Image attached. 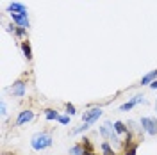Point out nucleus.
I'll return each instance as SVG.
<instances>
[{"mask_svg": "<svg viewBox=\"0 0 157 155\" xmlns=\"http://www.w3.org/2000/svg\"><path fill=\"white\" fill-rule=\"evenodd\" d=\"M30 146L34 152H43L52 146V134L50 132H36L30 137Z\"/></svg>", "mask_w": 157, "mask_h": 155, "instance_id": "1", "label": "nucleus"}, {"mask_svg": "<svg viewBox=\"0 0 157 155\" xmlns=\"http://www.w3.org/2000/svg\"><path fill=\"white\" fill-rule=\"evenodd\" d=\"M139 127H141V130L145 134H148V136H157V119L155 118L143 116L139 119Z\"/></svg>", "mask_w": 157, "mask_h": 155, "instance_id": "2", "label": "nucleus"}, {"mask_svg": "<svg viewBox=\"0 0 157 155\" xmlns=\"http://www.w3.org/2000/svg\"><path fill=\"white\" fill-rule=\"evenodd\" d=\"M104 114L102 107H89L88 111H84L82 114V123H88V125H93L95 121H98V118Z\"/></svg>", "mask_w": 157, "mask_h": 155, "instance_id": "3", "label": "nucleus"}, {"mask_svg": "<svg viewBox=\"0 0 157 155\" xmlns=\"http://www.w3.org/2000/svg\"><path fill=\"white\" fill-rule=\"evenodd\" d=\"M7 91H9L13 96L23 98V96H25V91H27V82H25L23 78H18V80H14V82H13V86L7 87Z\"/></svg>", "mask_w": 157, "mask_h": 155, "instance_id": "4", "label": "nucleus"}, {"mask_svg": "<svg viewBox=\"0 0 157 155\" xmlns=\"http://www.w3.org/2000/svg\"><path fill=\"white\" fill-rule=\"evenodd\" d=\"M9 16L13 18V21L18 25V27H23V29H29L30 27V21L27 18V13H9Z\"/></svg>", "mask_w": 157, "mask_h": 155, "instance_id": "5", "label": "nucleus"}, {"mask_svg": "<svg viewBox=\"0 0 157 155\" xmlns=\"http://www.w3.org/2000/svg\"><path fill=\"white\" fill-rule=\"evenodd\" d=\"M32 119H34V112L30 109H23L18 114V118H16V125L21 127V125H25V123H29V121H32Z\"/></svg>", "mask_w": 157, "mask_h": 155, "instance_id": "6", "label": "nucleus"}, {"mask_svg": "<svg viewBox=\"0 0 157 155\" xmlns=\"http://www.w3.org/2000/svg\"><path fill=\"white\" fill-rule=\"evenodd\" d=\"M98 132H100V136L104 137V141H109V136L113 132V123L111 121H104V125L98 128Z\"/></svg>", "mask_w": 157, "mask_h": 155, "instance_id": "7", "label": "nucleus"}, {"mask_svg": "<svg viewBox=\"0 0 157 155\" xmlns=\"http://www.w3.org/2000/svg\"><path fill=\"white\" fill-rule=\"evenodd\" d=\"M154 80H157V70H152V71H148L147 75H143L141 77V86H150Z\"/></svg>", "mask_w": 157, "mask_h": 155, "instance_id": "8", "label": "nucleus"}, {"mask_svg": "<svg viewBox=\"0 0 157 155\" xmlns=\"http://www.w3.org/2000/svg\"><path fill=\"white\" fill-rule=\"evenodd\" d=\"M7 13H27V7L23 6V4H20V2H11L9 6H7Z\"/></svg>", "mask_w": 157, "mask_h": 155, "instance_id": "9", "label": "nucleus"}, {"mask_svg": "<svg viewBox=\"0 0 157 155\" xmlns=\"http://www.w3.org/2000/svg\"><path fill=\"white\" fill-rule=\"evenodd\" d=\"M86 153H88V152H86V148L82 146V143H75L68 152V155H86Z\"/></svg>", "mask_w": 157, "mask_h": 155, "instance_id": "10", "label": "nucleus"}, {"mask_svg": "<svg viewBox=\"0 0 157 155\" xmlns=\"http://www.w3.org/2000/svg\"><path fill=\"white\" fill-rule=\"evenodd\" d=\"M20 48L23 52V55L27 61H32V48H30V43L29 41H21V45H20Z\"/></svg>", "mask_w": 157, "mask_h": 155, "instance_id": "11", "label": "nucleus"}, {"mask_svg": "<svg viewBox=\"0 0 157 155\" xmlns=\"http://www.w3.org/2000/svg\"><path fill=\"white\" fill-rule=\"evenodd\" d=\"M100 150H102V155H116V152L113 150V146H111V143H109V141H102Z\"/></svg>", "mask_w": 157, "mask_h": 155, "instance_id": "12", "label": "nucleus"}, {"mask_svg": "<svg viewBox=\"0 0 157 155\" xmlns=\"http://www.w3.org/2000/svg\"><path fill=\"white\" fill-rule=\"evenodd\" d=\"M113 127H114V130H116L118 134H128V130H130V128H128L123 121H120V119H118V121H114V123H113Z\"/></svg>", "mask_w": 157, "mask_h": 155, "instance_id": "13", "label": "nucleus"}, {"mask_svg": "<svg viewBox=\"0 0 157 155\" xmlns=\"http://www.w3.org/2000/svg\"><path fill=\"white\" fill-rule=\"evenodd\" d=\"M59 116H61V114H59L56 109H47V111H45V118H47V121H57Z\"/></svg>", "mask_w": 157, "mask_h": 155, "instance_id": "14", "label": "nucleus"}, {"mask_svg": "<svg viewBox=\"0 0 157 155\" xmlns=\"http://www.w3.org/2000/svg\"><path fill=\"white\" fill-rule=\"evenodd\" d=\"M89 128H91V125H88V123H82L80 127H77V128H73V130H71V136H78V134H84V132H88Z\"/></svg>", "mask_w": 157, "mask_h": 155, "instance_id": "15", "label": "nucleus"}, {"mask_svg": "<svg viewBox=\"0 0 157 155\" xmlns=\"http://www.w3.org/2000/svg\"><path fill=\"white\" fill-rule=\"evenodd\" d=\"M137 146H139V143H132L130 146H127V148H123V152H125V155H136V153H137Z\"/></svg>", "mask_w": 157, "mask_h": 155, "instance_id": "16", "label": "nucleus"}, {"mask_svg": "<svg viewBox=\"0 0 157 155\" xmlns=\"http://www.w3.org/2000/svg\"><path fill=\"white\" fill-rule=\"evenodd\" d=\"M134 107H136V104H134L132 100H128V102H125V104H121V105H120V111H123V112H125V111H130V109H134Z\"/></svg>", "mask_w": 157, "mask_h": 155, "instance_id": "17", "label": "nucleus"}, {"mask_svg": "<svg viewBox=\"0 0 157 155\" xmlns=\"http://www.w3.org/2000/svg\"><path fill=\"white\" fill-rule=\"evenodd\" d=\"M64 109H66V114H68V116H75V114H77V109H75V105H73V104H66V105H64Z\"/></svg>", "mask_w": 157, "mask_h": 155, "instance_id": "18", "label": "nucleus"}, {"mask_svg": "<svg viewBox=\"0 0 157 155\" xmlns=\"http://www.w3.org/2000/svg\"><path fill=\"white\" fill-rule=\"evenodd\" d=\"M82 146L86 148V152H93V145H91V139H88V137H82Z\"/></svg>", "mask_w": 157, "mask_h": 155, "instance_id": "19", "label": "nucleus"}, {"mask_svg": "<svg viewBox=\"0 0 157 155\" xmlns=\"http://www.w3.org/2000/svg\"><path fill=\"white\" fill-rule=\"evenodd\" d=\"M130 100H132V102H134L136 105H139V104H147V98L143 96V95H136V96L130 98Z\"/></svg>", "mask_w": 157, "mask_h": 155, "instance_id": "20", "label": "nucleus"}, {"mask_svg": "<svg viewBox=\"0 0 157 155\" xmlns=\"http://www.w3.org/2000/svg\"><path fill=\"white\" fill-rule=\"evenodd\" d=\"M70 118H71V116H68V114H63V116H59L57 121L61 123V125H68V123H70Z\"/></svg>", "mask_w": 157, "mask_h": 155, "instance_id": "21", "label": "nucleus"}, {"mask_svg": "<svg viewBox=\"0 0 157 155\" xmlns=\"http://www.w3.org/2000/svg\"><path fill=\"white\" fill-rule=\"evenodd\" d=\"M14 34H16L18 38H23V36L27 34V29H23V27H16V30H14Z\"/></svg>", "mask_w": 157, "mask_h": 155, "instance_id": "22", "label": "nucleus"}, {"mask_svg": "<svg viewBox=\"0 0 157 155\" xmlns=\"http://www.w3.org/2000/svg\"><path fill=\"white\" fill-rule=\"evenodd\" d=\"M0 114H2V118L7 116V105H6V102L2 100V104H0Z\"/></svg>", "mask_w": 157, "mask_h": 155, "instance_id": "23", "label": "nucleus"}, {"mask_svg": "<svg viewBox=\"0 0 157 155\" xmlns=\"http://www.w3.org/2000/svg\"><path fill=\"white\" fill-rule=\"evenodd\" d=\"M127 125H128V128H130L132 132H136V130H139V127H136V121H128Z\"/></svg>", "mask_w": 157, "mask_h": 155, "instance_id": "24", "label": "nucleus"}, {"mask_svg": "<svg viewBox=\"0 0 157 155\" xmlns=\"http://www.w3.org/2000/svg\"><path fill=\"white\" fill-rule=\"evenodd\" d=\"M150 87H152V89H157V80H154V82L150 84Z\"/></svg>", "mask_w": 157, "mask_h": 155, "instance_id": "25", "label": "nucleus"}, {"mask_svg": "<svg viewBox=\"0 0 157 155\" xmlns=\"http://www.w3.org/2000/svg\"><path fill=\"white\" fill-rule=\"evenodd\" d=\"M86 155H97V153H95V152H89V153H86Z\"/></svg>", "mask_w": 157, "mask_h": 155, "instance_id": "26", "label": "nucleus"}, {"mask_svg": "<svg viewBox=\"0 0 157 155\" xmlns=\"http://www.w3.org/2000/svg\"><path fill=\"white\" fill-rule=\"evenodd\" d=\"M4 155H14V153H4Z\"/></svg>", "mask_w": 157, "mask_h": 155, "instance_id": "27", "label": "nucleus"}]
</instances>
